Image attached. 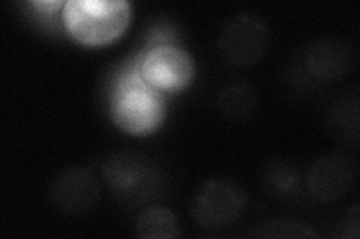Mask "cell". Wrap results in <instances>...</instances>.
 <instances>
[{"mask_svg": "<svg viewBox=\"0 0 360 239\" xmlns=\"http://www.w3.org/2000/svg\"><path fill=\"white\" fill-rule=\"evenodd\" d=\"M132 6L127 0H68L62 22L68 35L84 47H104L127 32Z\"/></svg>", "mask_w": 360, "mask_h": 239, "instance_id": "obj_1", "label": "cell"}, {"mask_svg": "<svg viewBox=\"0 0 360 239\" xmlns=\"http://www.w3.org/2000/svg\"><path fill=\"white\" fill-rule=\"evenodd\" d=\"M111 120L116 128L131 136H148L162 126L167 102L162 93L146 84L137 66L122 76L111 100Z\"/></svg>", "mask_w": 360, "mask_h": 239, "instance_id": "obj_2", "label": "cell"}, {"mask_svg": "<svg viewBox=\"0 0 360 239\" xmlns=\"http://www.w3.org/2000/svg\"><path fill=\"white\" fill-rule=\"evenodd\" d=\"M143 81L165 95L184 92L193 83L195 63L184 48L174 43H156L137 62Z\"/></svg>", "mask_w": 360, "mask_h": 239, "instance_id": "obj_3", "label": "cell"}, {"mask_svg": "<svg viewBox=\"0 0 360 239\" xmlns=\"http://www.w3.org/2000/svg\"><path fill=\"white\" fill-rule=\"evenodd\" d=\"M246 207V193L233 179L217 178L202 184L194 198L193 219L207 229H221L242 217Z\"/></svg>", "mask_w": 360, "mask_h": 239, "instance_id": "obj_4", "label": "cell"}, {"mask_svg": "<svg viewBox=\"0 0 360 239\" xmlns=\"http://www.w3.org/2000/svg\"><path fill=\"white\" fill-rule=\"evenodd\" d=\"M270 33L266 22L252 14H240L225 22L218 48L231 66H251L262 60L269 47Z\"/></svg>", "mask_w": 360, "mask_h": 239, "instance_id": "obj_5", "label": "cell"}, {"mask_svg": "<svg viewBox=\"0 0 360 239\" xmlns=\"http://www.w3.org/2000/svg\"><path fill=\"white\" fill-rule=\"evenodd\" d=\"M49 195L59 212L82 215L92 210L99 199L98 178L89 168H66L53 179Z\"/></svg>", "mask_w": 360, "mask_h": 239, "instance_id": "obj_6", "label": "cell"}, {"mask_svg": "<svg viewBox=\"0 0 360 239\" xmlns=\"http://www.w3.org/2000/svg\"><path fill=\"white\" fill-rule=\"evenodd\" d=\"M354 184L353 165L340 154L319 158L309 170L308 186L320 202L336 203L342 200Z\"/></svg>", "mask_w": 360, "mask_h": 239, "instance_id": "obj_7", "label": "cell"}, {"mask_svg": "<svg viewBox=\"0 0 360 239\" xmlns=\"http://www.w3.org/2000/svg\"><path fill=\"white\" fill-rule=\"evenodd\" d=\"M353 55L345 43L336 39H323L311 45L307 53L309 72L320 81L332 83L350 71Z\"/></svg>", "mask_w": 360, "mask_h": 239, "instance_id": "obj_8", "label": "cell"}, {"mask_svg": "<svg viewBox=\"0 0 360 239\" xmlns=\"http://www.w3.org/2000/svg\"><path fill=\"white\" fill-rule=\"evenodd\" d=\"M217 105L222 116L231 121L250 118L257 108V93L250 83H231L219 90Z\"/></svg>", "mask_w": 360, "mask_h": 239, "instance_id": "obj_9", "label": "cell"}, {"mask_svg": "<svg viewBox=\"0 0 360 239\" xmlns=\"http://www.w3.org/2000/svg\"><path fill=\"white\" fill-rule=\"evenodd\" d=\"M135 231L144 239H173L182 233L176 215L164 207L146 208L139 215Z\"/></svg>", "mask_w": 360, "mask_h": 239, "instance_id": "obj_10", "label": "cell"}, {"mask_svg": "<svg viewBox=\"0 0 360 239\" xmlns=\"http://www.w3.org/2000/svg\"><path fill=\"white\" fill-rule=\"evenodd\" d=\"M251 236L254 238H317L319 235L311 229L309 226L285 220V219H278V220H270L260 226L255 227V231L251 232Z\"/></svg>", "mask_w": 360, "mask_h": 239, "instance_id": "obj_11", "label": "cell"}, {"mask_svg": "<svg viewBox=\"0 0 360 239\" xmlns=\"http://www.w3.org/2000/svg\"><path fill=\"white\" fill-rule=\"evenodd\" d=\"M104 175L111 187L119 191H125L134 186L139 177V166L134 162V158L117 156L107 162Z\"/></svg>", "mask_w": 360, "mask_h": 239, "instance_id": "obj_12", "label": "cell"}]
</instances>
